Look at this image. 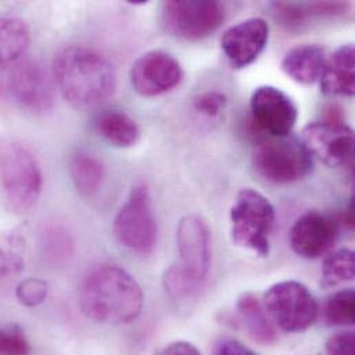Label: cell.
Segmentation results:
<instances>
[{
    "mask_svg": "<svg viewBox=\"0 0 355 355\" xmlns=\"http://www.w3.org/2000/svg\"><path fill=\"white\" fill-rule=\"evenodd\" d=\"M53 76L62 97L79 110L98 107L116 90L112 62L100 51L85 46L60 50L54 58Z\"/></svg>",
    "mask_w": 355,
    "mask_h": 355,
    "instance_id": "cell-1",
    "label": "cell"
},
{
    "mask_svg": "<svg viewBox=\"0 0 355 355\" xmlns=\"http://www.w3.org/2000/svg\"><path fill=\"white\" fill-rule=\"evenodd\" d=\"M144 295L139 282L118 266L101 264L87 272L79 288V307L92 321L122 325L139 318Z\"/></svg>",
    "mask_w": 355,
    "mask_h": 355,
    "instance_id": "cell-2",
    "label": "cell"
},
{
    "mask_svg": "<svg viewBox=\"0 0 355 355\" xmlns=\"http://www.w3.org/2000/svg\"><path fill=\"white\" fill-rule=\"evenodd\" d=\"M42 171L36 157L22 144L10 143L0 150V191L12 213L31 210L42 192Z\"/></svg>",
    "mask_w": 355,
    "mask_h": 355,
    "instance_id": "cell-3",
    "label": "cell"
},
{
    "mask_svg": "<svg viewBox=\"0 0 355 355\" xmlns=\"http://www.w3.org/2000/svg\"><path fill=\"white\" fill-rule=\"evenodd\" d=\"M230 223L231 238L236 246L248 249L260 257L268 256L275 210L264 195L252 188L241 189L230 210Z\"/></svg>",
    "mask_w": 355,
    "mask_h": 355,
    "instance_id": "cell-4",
    "label": "cell"
},
{
    "mask_svg": "<svg viewBox=\"0 0 355 355\" xmlns=\"http://www.w3.org/2000/svg\"><path fill=\"white\" fill-rule=\"evenodd\" d=\"M252 164L254 171L270 182L291 184L307 178L314 169L313 155L302 140L286 137H263L259 140Z\"/></svg>",
    "mask_w": 355,
    "mask_h": 355,
    "instance_id": "cell-5",
    "label": "cell"
},
{
    "mask_svg": "<svg viewBox=\"0 0 355 355\" xmlns=\"http://www.w3.org/2000/svg\"><path fill=\"white\" fill-rule=\"evenodd\" d=\"M114 232L119 243L135 253L150 254L154 252L158 225L146 184H137L130 191L128 200L115 217Z\"/></svg>",
    "mask_w": 355,
    "mask_h": 355,
    "instance_id": "cell-6",
    "label": "cell"
},
{
    "mask_svg": "<svg viewBox=\"0 0 355 355\" xmlns=\"http://www.w3.org/2000/svg\"><path fill=\"white\" fill-rule=\"evenodd\" d=\"M264 306L272 321L288 334L309 329L318 317V303L313 293L297 281H284L272 285Z\"/></svg>",
    "mask_w": 355,
    "mask_h": 355,
    "instance_id": "cell-7",
    "label": "cell"
},
{
    "mask_svg": "<svg viewBox=\"0 0 355 355\" xmlns=\"http://www.w3.org/2000/svg\"><path fill=\"white\" fill-rule=\"evenodd\" d=\"M224 19V4L216 0H171L162 8L165 29L182 40H202L214 33Z\"/></svg>",
    "mask_w": 355,
    "mask_h": 355,
    "instance_id": "cell-8",
    "label": "cell"
},
{
    "mask_svg": "<svg viewBox=\"0 0 355 355\" xmlns=\"http://www.w3.org/2000/svg\"><path fill=\"white\" fill-rule=\"evenodd\" d=\"M178 248L180 261L175 264L178 272L202 288L211 263L210 231L206 223L198 216H185L178 228Z\"/></svg>",
    "mask_w": 355,
    "mask_h": 355,
    "instance_id": "cell-9",
    "label": "cell"
},
{
    "mask_svg": "<svg viewBox=\"0 0 355 355\" xmlns=\"http://www.w3.org/2000/svg\"><path fill=\"white\" fill-rule=\"evenodd\" d=\"M252 125L268 137H286L292 133L299 110L295 101L281 89L260 86L250 97Z\"/></svg>",
    "mask_w": 355,
    "mask_h": 355,
    "instance_id": "cell-10",
    "label": "cell"
},
{
    "mask_svg": "<svg viewBox=\"0 0 355 355\" xmlns=\"http://www.w3.org/2000/svg\"><path fill=\"white\" fill-rule=\"evenodd\" d=\"M184 79L178 58L164 50H153L139 57L130 69V82L141 97H158L172 92Z\"/></svg>",
    "mask_w": 355,
    "mask_h": 355,
    "instance_id": "cell-11",
    "label": "cell"
},
{
    "mask_svg": "<svg viewBox=\"0 0 355 355\" xmlns=\"http://www.w3.org/2000/svg\"><path fill=\"white\" fill-rule=\"evenodd\" d=\"M303 144L309 153L329 168H343L353 162L354 132L343 122H314L303 130Z\"/></svg>",
    "mask_w": 355,
    "mask_h": 355,
    "instance_id": "cell-12",
    "label": "cell"
},
{
    "mask_svg": "<svg viewBox=\"0 0 355 355\" xmlns=\"http://www.w3.org/2000/svg\"><path fill=\"white\" fill-rule=\"evenodd\" d=\"M10 92L22 108L47 112L55 101L54 76L39 61H22L11 71Z\"/></svg>",
    "mask_w": 355,
    "mask_h": 355,
    "instance_id": "cell-13",
    "label": "cell"
},
{
    "mask_svg": "<svg viewBox=\"0 0 355 355\" xmlns=\"http://www.w3.org/2000/svg\"><path fill=\"white\" fill-rule=\"evenodd\" d=\"M270 28L266 19L253 17L228 28L221 37V49L230 65L242 69L253 64L267 46Z\"/></svg>",
    "mask_w": 355,
    "mask_h": 355,
    "instance_id": "cell-14",
    "label": "cell"
},
{
    "mask_svg": "<svg viewBox=\"0 0 355 355\" xmlns=\"http://www.w3.org/2000/svg\"><path fill=\"white\" fill-rule=\"evenodd\" d=\"M338 235V220L320 211H307L291 230V246L300 257L315 260L332 249Z\"/></svg>",
    "mask_w": 355,
    "mask_h": 355,
    "instance_id": "cell-15",
    "label": "cell"
},
{
    "mask_svg": "<svg viewBox=\"0 0 355 355\" xmlns=\"http://www.w3.org/2000/svg\"><path fill=\"white\" fill-rule=\"evenodd\" d=\"M321 90L327 96L353 97L355 93V49L343 44L327 60L321 75Z\"/></svg>",
    "mask_w": 355,
    "mask_h": 355,
    "instance_id": "cell-16",
    "label": "cell"
},
{
    "mask_svg": "<svg viewBox=\"0 0 355 355\" xmlns=\"http://www.w3.org/2000/svg\"><path fill=\"white\" fill-rule=\"evenodd\" d=\"M327 62L325 49L320 44H299L282 58L281 68L285 75L300 85H314L321 79Z\"/></svg>",
    "mask_w": 355,
    "mask_h": 355,
    "instance_id": "cell-17",
    "label": "cell"
},
{
    "mask_svg": "<svg viewBox=\"0 0 355 355\" xmlns=\"http://www.w3.org/2000/svg\"><path fill=\"white\" fill-rule=\"evenodd\" d=\"M96 133L118 148H130L140 140L141 132L136 121L126 112L108 110L98 114L94 119Z\"/></svg>",
    "mask_w": 355,
    "mask_h": 355,
    "instance_id": "cell-18",
    "label": "cell"
},
{
    "mask_svg": "<svg viewBox=\"0 0 355 355\" xmlns=\"http://www.w3.org/2000/svg\"><path fill=\"white\" fill-rule=\"evenodd\" d=\"M239 320L248 335L260 345H272L277 332L260 300L252 293H242L236 302Z\"/></svg>",
    "mask_w": 355,
    "mask_h": 355,
    "instance_id": "cell-19",
    "label": "cell"
},
{
    "mask_svg": "<svg viewBox=\"0 0 355 355\" xmlns=\"http://www.w3.org/2000/svg\"><path fill=\"white\" fill-rule=\"evenodd\" d=\"M29 42L31 33L24 19L0 15V65L17 61L28 49Z\"/></svg>",
    "mask_w": 355,
    "mask_h": 355,
    "instance_id": "cell-20",
    "label": "cell"
},
{
    "mask_svg": "<svg viewBox=\"0 0 355 355\" xmlns=\"http://www.w3.org/2000/svg\"><path fill=\"white\" fill-rule=\"evenodd\" d=\"M69 173L76 191L85 196L94 195L105 176L103 164L89 154H78L72 158Z\"/></svg>",
    "mask_w": 355,
    "mask_h": 355,
    "instance_id": "cell-21",
    "label": "cell"
},
{
    "mask_svg": "<svg viewBox=\"0 0 355 355\" xmlns=\"http://www.w3.org/2000/svg\"><path fill=\"white\" fill-rule=\"evenodd\" d=\"M355 278L354 252L350 249H340L329 253L322 266V282L324 288H334L345 282H350Z\"/></svg>",
    "mask_w": 355,
    "mask_h": 355,
    "instance_id": "cell-22",
    "label": "cell"
},
{
    "mask_svg": "<svg viewBox=\"0 0 355 355\" xmlns=\"http://www.w3.org/2000/svg\"><path fill=\"white\" fill-rule=\"evenodd\" d=\"M324 320L329 327H352L355 320V295L345 289L328 297L324 306Z\"/></svg>",
    "mask_w": 355,
    "mask_h": 355,
    "instance_id": "cell-23",
    "label": "cell"
},
{
    "mask_svg": "<svg viewBox=\"0 0 355 355\" xmlns=\"http://www.w3.org/2000/svg\"><path fill=\"white\" fill-rule=\"evenodd\" d=\"M272 8L275 19L288 31H299L307 25L309 19L315 18L310 3L277 1Z\"/></svg>",
    "mask_w": 355,
    "mask_h": 355,
    "instance_id": "cell-24",
    "label": "cell"
},
{
    "mask_svg": "<svg viewBox=\"0 0 355 355\" xmlns=\"http://www.w3.org/2000/svg\"><path fill=\"white\" fill-rule=\"evenodd\" d=\"M31 346L17 325L0 324V355H29Z\"/></svg>",
    "mask_w": 355,
    "mask_h": 355,
    "instance_id": "cell-25",
    "label": "cell"
},
{
    "mask_svg": "<svg viewBox=\"0 0 355 355\" xmlns=\"http://www.w3.org/2000/svg\"><path fill=\"white\" fill-rule=\"evenodd\" d=\"M49 295V284L39 278H26L15 289V296L22 306H40Z\"/></svg>",
    "mask_w": 355,
    "mask_h": 355,
    "instance_id": "cell-26",
    "label": "cell"
},
{
    "mask_svg": "<svg viewBox=\"0 0 355 355\" xmlns=\"http://www.w3.org/2000/svg\"><path fill=\"white\" fill-rule=\"evenodd\" d=\"M227 96L221 92H205L193 98V108L203 116L216 118L227 105Z\"/></svg>",
    "mask_w": 355,
    "mask_h": 355,
    "instance_id": "cell-27",
    "label": "cell"
},
{
    "mask_svg": "<svg viewBox=\"0 0 355 355\" xmlns=\"http://www.w3.org/2000/svg\"><path fill=\"white\" fill-rule=\"evenodd\" d=\"M325 350L327 355H355L354 332L345 331L331 336Z\"/></svg>",
    "mask_w": 355,
    "mask_h": 355,
    "instance_id": "cell-28",
    "label": "cell"
},
{
    "mask_svg": "<svg viewBox=\"0 0 355 355\" xmlns=\"http://www.w3.org/2000/svg\"><path fill=\"white\" fill-rule=\"evenodd\" d=\"M24 270L22 257L12 252L0 248V281L18 275Z\"/></svg>",
    "mask_w": 355,
    "mask_h": 355,
    "instance_id": "cell-29",
    "label": "cell"
},
{
    "mask_svg": "<svg viewBox=\"0 0 355 355\" xmlns=\"http://www.w3.org/2000/svg\"><path fill=\"white\" fill-rule=\"evenodd\" d=\"M50 238L46 242V246L50 250L51 257H65L69 254V248H71V241L68 235L64 232H58L57 230H53L50 232Z\"/></svg>",
    "mask_w": 355,
    "mask_h": 355,
    "instance_id": "cell-30",
    "label": "cell"
},
{
    "mask_svg": "<svg viewBox=\"0 0 355 355\" xmlns=\"http://www.w3.org/2000/svg\"><path fill=\"white\" fill-rule=\"evenodd\" d=\"M213 355H257L235 339H223L217 343Z\"/></svg>",
    "mask_w": 355,
    "mask_h": 355,
    "instance_id": "cell-31",
    "label": "cell"
},
{
    "mask_svg": "<svg viewBox=\"0 0 355 355\" xmlns=\"http://www.w3.org/2000/svg\"><path fill=\"white\" fill-rule=\"evenodd\" d=\"M158 355H202L200 352L188 342H175L166 346Z\"/></svg>",
    "mask_w": 355,
    "mask_h": 355,
    "instance_id": "cell-32",
    "label": "cell"
}]
</instances>
